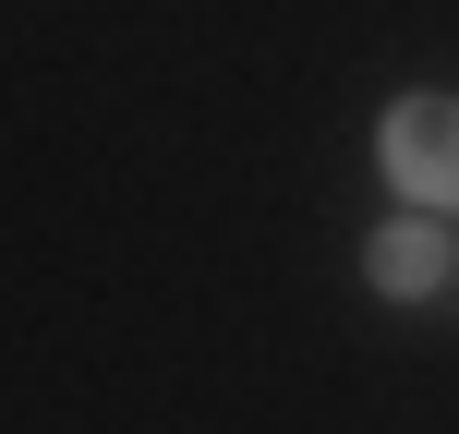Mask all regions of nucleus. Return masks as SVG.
I'll list each match as a JSON object with an SVG mask.
<instances>
[{"label":"nucleus","instance_id":"nucleus-1","mask_svg":"<svg viewBox=\"0 0 459 434\" xmlns=\"http://www.w3.org/2000/svg\"><path fill=\"white\" fill-rule=\"evenodd\" d=\"M375 157H387V182L411 193L423 217L459 206V97H399L387 121H375Z\"/></svg>","mask_w":459,"mask_h":434},{"label":"nucleus","instance_id":"nucleus-2","mask_svg":"<svg viewBox=\"0 0 459 434\" xmlns=\"http://www.w3.org/2000/svg\"><path fill=\"white\" fill-rule=\"evenodd\" d=\"M363 277H375V290H387V302H436L447 290V229L436 217H387V229H375V242H363Z\"/></svg>","mask_w":459,"mask_h":434},{"label":"nucleus","instance_id":"nucleus-3","mask_svg":"<svg viewBox=\"0 0 459 434\" xmlns=\"http://www.w3.org/2000/svg\"><path fill=\"white\" fill-rule=\"evenodd\" d=\"M447 277H459V242H447Z\"/></svg>","mask_w":459,"mask_h":434}]
</instances>
